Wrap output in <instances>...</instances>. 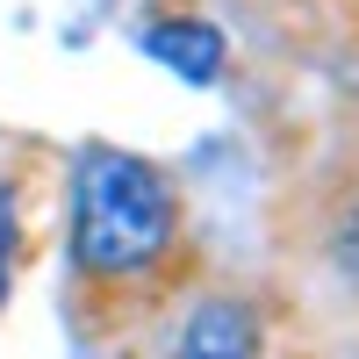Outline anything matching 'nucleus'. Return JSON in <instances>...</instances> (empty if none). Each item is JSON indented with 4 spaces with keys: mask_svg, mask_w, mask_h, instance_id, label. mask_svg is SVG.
<instances>
[{
    "mask_svg": "<svg viewBox=\"0 0 359 359\" xmlns=\"http://www.w3.org/2000/svg\"><path fill=\"white\" fill-rule=\"evenodd\" d=\"M165 245H172V194H165V180L144 158L115 151V144L79 151V172H72V252H79L86 273L130 280Z\"/></svg>",
    "mask_w": 359,
    "mask_h": 359,
    "instance_id": "f257e3e1",
    "label": "nucleus"
},
{
    "mask_svg": "<svg viewBox=\"0 0 359 359\" xmlns=\"http://www.w3.org/2000/svg\"><path fill=\"white\" fill-rule=\"evenodd\" d=\"M338 273L359 280V201H352V216L338 223Z\"/></svg>",
    "mask_w": 359,
    "mask_h": 359,
    "instance_id": "39448f33",
    "label": "nucleus"
},
{
    "mask_svg": "<svg viewBox=\"0 0 359 359\" xmlns=\"http://www.w3.org/2000/svg\"><path fill=\"white\" fill-rule=\"evenodd\" d=\"M180 359H252V309L245 302H201L187 338H180Z\"/></svg>",
    "mask_w": 359,
    "mask_h": 359,
    "instance_id": "7ed1b4c3",
    "label": "nucleus"
},
{
    "mask_svg": "<svg viewBox=\"0 0 359 359\" xmlns=\"http://www.w3.org/2000/svg\"><path fill=\"white\" fill-rule=\"evenodd\" d=\"M8 280H15V194L0 187V302H8Z\"/></svg>",
    "mask_w": 359,
    "mask_h": 359,
    "instance_id": "20e7f679",
    "label": "nucleus"
},
{
    "mask_svg": "<svg viewBox=\"0 0 359 359\" xmlns=\"http://www.w3.org/2000/svg\"><path fill=\"white\" fill-rule=\"evenodd\" d=\"M144 50H151L165 72H180L187 86H208L223 72V36L208 22H151L144 29Z\"/></svg>",
    "mask_w": 359,
    "mask_h": 359,
    "instance_id": "f03ea898",
    "label": "nucleus"
}]
</instances>
